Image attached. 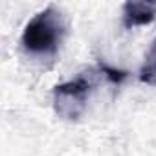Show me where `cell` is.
<instances>
[{"mask_svg": "<svg viewBox=\"0 0 156 156\" xmlns=\"http://www.w3.org/2000/svg\"><path fill=\"white\" fill-rule=\"evenodd\" d=\"M66 19L55 6H48L30 19L24 26L20 44L30 55H55L66 35Z\"/></svg>", "mask_w": 156, "mask_h": 156, "instance_id": "obj_1", "label": "cell"}, {"mask_svg": "<svg viewBox=\"0 0 156 156\" xmlns=\"http://www.w3.org/2000/svg\"><path fill=\"white\" fill-rule=\"evenodd\" d=\"M98 75L99 70L90 68L87 72L77 73V77H73V79L57 85L51 92L55 114L68 121L79 119L87 108V103L94 88L98 87Z\"/></svg>", "mask_w": 156, "mask_h": 156, "instance_id": "obj_2", "label": "cell"}, {"mask_svg": "<svg viewBox=\"0 0 156 156\" xmlns=\"http://www.w3.org/2000/svg\"><path fill=\"white\" fill-rule=\"evenodd\" d=\"M123 28L132 30L138 26H147L156 19V2L152 0H130L123 4Z\"/></svg>", "mask_w": 156, "mask_h": 156, "instance_id": "obj_3", "label": "cell"}, {"mask_svg": "<svg viewBox=\"0 0 156 156\" xmlns=\"http://www.w3.org/2000/svg\"><path fill=\"white\" fill-rule=\"evenodd\" d=\"M140 81L151 87H156V37L145 53V61L140 68Z\"/></svg>", "mask_w": 156, "mask_h": 156, "instance_id": "obj_4", "label": "cell"}, {"mask_svg": "<svg viewBox=\"0 0 156 156\" xmlns=\"http://www.w3.org/2000/svg\"><path fill=\"white\" fill-rule=\"evenodd\" d=\"M99 68V72H101V75L105 77V79L108 81V83H112V85H121L125 79H127V72L125 70H118V68H110L108 64H99L98 66Z\"/></svg>", "mask_w": 156, "mask_h": 156, "instance_id": "obj_5", "label": "cell"}]
</instances>
